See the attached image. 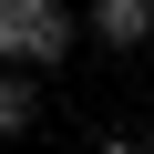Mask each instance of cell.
Returning a JSON list of instances; mask_svg holds the SVG:
<instances>
[{"mask_svg": "<svg viewBox=\"0 0 154 154\" xmlns=\"http://www.w3.org/2000/svg\"><path fill=\"white\" fill-rule=\"evenodd\" d=\"M72 51H82V11H72V0H0V62L62 72Z\"/></svg>", "mask_w": 154, "mask_h": 154, "instance_id": "1", "label": "cell"}, {"mask_svg": "<svg viewBox=\"0 0 154 154\" xmlns=\"http://www.w3.org/2000/svg\"><path fill=\"white\" fill-rule=\"evenodd\" d=\"M144 154H154V113H144Z\"/></svg>", "mask_w": 154, "mask_h": 154, "instance_id": "5", "label": "cell"}, {"mask_svg": "<svg viewBox=\"0 0 154 154\" xmlns=\"http://www.w3.org/2000/svg\"><path fill=\"white\" fill-rule=\"evenodd\" d=\"M41 123V72H21V62H0V144H21Z\"/></svg>", "mask_w": 154, "mask_h": 154, "instance_id": "3", "label": "cell"}, {"mask_svg": "<svg viewBox=\"0 0 154 154\" xmlns=\"http://www.w3.org/2000/svg\"><path fill=\"white\" fill-rule=\"evenodd\" d=\"M93 154H144V134H103V144H93Z\"/></svg>", "mask_w": 154, "mask_h": 154, "instance_id": "4", "label": "cell"}, {"mask_svg": "<svg viewBox=\"0 0 154 154\" xmlns=\"http://www.w3.org/2000/svg\"><path fill=\"white\" fill-rule=\"evenodd\" d=\"M82 41H103L113 62L154 51V0H82Z\"/></svg>", "mask_w": 154, "mask_h": 154, "instance_id": "2", "label": "cell"}]
</instances>
